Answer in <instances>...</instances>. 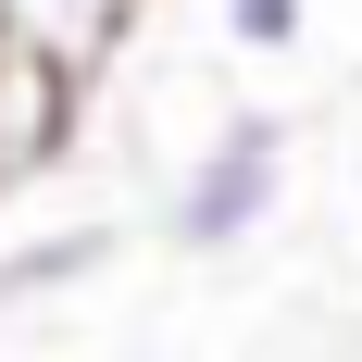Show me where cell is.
<instances>
[{
	"instance_id": "5",
	"label": "cell",
	"mask_w": 362,
	"mask_h": 362,
	"mask_svg": "<svg viewBox=\"0 0 362 362\" xmlns=\"http://www.w3.org/2000/svg\"><path fill=\"white\" fill-rule=\"evenodd\" d=\"M213 37L238 63H288L300 37H313V0H213Z\"/></svg>"
},
{
	"instance_id": "3",
	"label": "cell",
	"mask_w": 362,
	"mask_h": 362,
	"mask_svg": "<svg viewBox=\"0 0 362 362\" xmlns=\"http://www.w3.org/2000/svg\"><path fill=\"white\" fill-rule=\"evenodd\" d=\"M0 25L25 37L50 75L100 88V75H112V50H125V25H138V0H0Z\"/></svg>"
},
{
	"instance_id": "4",
	"label": "cell",
	"mask_w": 362,
	"mask_h": 362,
	"mask_svg": "<svg viewBox=\"0 0 362 362\" xmlns=\"http://www.w3.org/2000/svg\"><path fill=\"white\" fill-rule=\"evenodd\" d=\"M125 262V225L88 213V225H50V238H0V313H37V300L88 288V275H112Z\"/></svg>"
},
{
	"instance_id": "2",
	"label": "cell",
	"mask_w": 362,
	"mask_h": 362,
	"mask_svg": "<svg viewBox=\"0 0 362 362\" xmlns=\"http://www.w3.org/2000/svg\"><path fill=\"white\" fill-rule=\"evenodd\" d=\"M75 125H88V88H75V75H50L25 37L0 25V213H13V200H25V187L75 150Z\"/></svg>"
},
{
	"instance_id": "1",
	"label": "cell",
	"mask_w": 362,
	"mask_h": 362,
	"mask_svg": "<svg viewBox=\"0 0 362 362\" xmlns=\"http://www.w3.org/2000/svg\"><path fill=\"white\" fill-rule=\"evenodd\" d=\"M288 163H300V125L275 100L213 112V138L187 150L175 187H163V250H175V262H238L262 225L288 213Z\"/></svg>"
}]
</instances>
